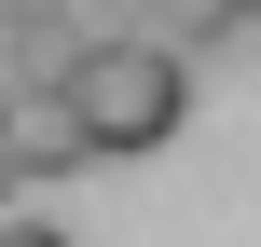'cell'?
<instances>
[{
    "mask_svg": "<svg viewBox=\"0 0 261 247\" xmlns=\"http://www.w3.org/2000/svg\"><path fill=\"white\" fill-rule=\"evenodd\" d=\"M55 96H69V124H83L96 165H110V151H165V138L193 124V69L151 55V41H124V28H83L69 69H55Z\"/></svg>",
    "mask_w": 261,
    "mask_h": 247,
    "instance_id": "1",
    "label": "cell"
},
{
    "mask_svg": "<svg viewBox=\"0 0 261 247\" xmlns=\"http://www.w3.org/2000/svg\"><path fill=\"white\" fill-rule=\"evenodd\" d=\"M69 165H96L83 124H69V96H55V83L0 96V193H41V179H69Z\"/></svg>",
    "mask_w": 261,
    "mask_h": 247,
    "instance_id": "2",
    "label": "cell"
},
{
    "mask_svg": "<svg viewBox=\"0 0 261 247\" xmlns=\"http://www.w3.org/2000/svg\"><path fill=\"white\" fill-rule=\"evenodd\" d=\"M0 247H69V234H55V220H41L28 193H0Z\"/></svg>",
    "mask_w": 261,
    "mask_h": 247,
    "instance_id": "3",
    "label": "cell"
},
{
    "mask_svg": "<svg viewBox=\"0 0 261 247\" xmlns=\"http://www.w3.org/2000/svg\"><path fill=\"white\" fill-rule=\"evenodd\" d=\"M234 14H261V0H234Z\"/></svg>",
    "mask_w": 261,
    "mask_h": 247,
    "instance_id": "4",
    "label": "cell"
},
{
    "mask_svg": "<svg viewBox=\"0 0 261 247\" xmlns=\"http://www.w3.org/2000/svg\"><path fill=\"white\" fill-rule=\"evenodd\" d=\"M248 28H261V14H248Z\"/></svg>",
    "mask_w": 261,
    "mask_h": 247,
    "instance_id": "5",
    "label": "cell"
}]
</instances>
